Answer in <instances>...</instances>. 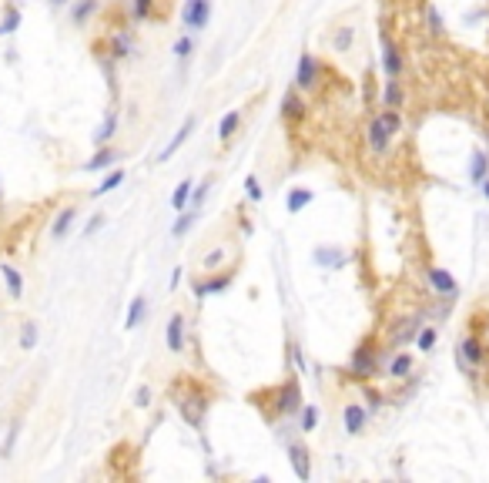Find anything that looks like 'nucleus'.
Returning a JSON list of instances; mask_svg holds the SVG:
<instances>
[{"instance_id":"12","label":"nucleus","mask_w":489,"mask_h":483,"mask_svg":"<svg viewBox=\"0 0 489 483\" xmlns=\"http://www.w3.org/2000/svg\"><path fill=\"white\" fill-rule=\"evenodd\" d=\"M365 141H369V152H372L376 158H386V155H389V148H392V135L386 131V124H382V117H379V115L369 121Z\"/></svg>"},{"instance_id":"18","label":"nucleus","mask_w":489,"mask_h":483,"mask_svg":"<svg viewBox=\"0 0 489 483\" xmlns=\"http://www.w3.org/2000/svg\"><path fill=\"white\" fill-rule=\"evenodd\" d=\"M329 44H332V51H335V54H349V51H352V44H356V24H339V27H332Z\"/></svg>"},{"instance_id":"29","label":"nucleus","mask_w":489,"mask_h":483,"mask_svg":"<svg viewBox=\"0 0 489 483\" xmlns=\"http://www.w3.org/2000/svg\"><path fill=\"white\" fill-rule=\"evenodd\" d=\"M225 259H228V245H225V242H218L215 249H208L205 255H201V272H215L222 262H225Z\"/></svg>"},{"instance_id":"13","label":"nucleus","mask_w":489,"mask_h":483,"mask_svg":"<svg viewBox=\"0 0 489 483\" xmlns=\"http://www.w3.org/2000/svg\"><path fill=\"white\" fill-rule=\"evenodd\" d=\"M194 128H198V117H194V115H188V117H185V121H181V128L174 131V138H171L168 145H165V152L158 155V161L165 165V161H171V158L178 155V152H181V148L188 145V138L194 135Z\"/></svg>"},{"instance_id":"6","label":"nucleus","mask_w":489,"mask_h":483,"mask_svg":"<svg viewBox=\"0 0 489 483\" xmlns=\"http://www.w3.org/2000/svg\"><path fill=\"white\" fill-rule=\"evenodd\" d=\"M319 74H322L319 58L305 51V54L299 58V67H295V88L305 91V95H308V91H315V88H319Z\"/></svg>"},{"instance_id":"30","label":"nucleus","mask_w":489,"mask_h":483,"mask_svg":"<svg viewBox=\"0 0 489 483\" xmlns=\"http://www.w3.org/2000/svg\"><path fill=\"white\" fill-rule=\"evenodd\" d=\"M191 188H194V181H191V178H185V181H178V188L171 192V208H174V212H185V208H188Z\"/></svg>"},{"instance_id":"32","label":"nucleus","mask_w":489,"mask_h":483,"mask_svg":"<svg viewBox=\"0 0 489 483\" xmlns=\"http://www.w3.org/2000/svg\"><path fill=\"white\" fill-rule=\"evenodd\" d=\"M94 14H97V0H77L74 10H71V20H74L77 27H84Z\"/></svg>"},{"instance_id":"35","label":"nucleus","mask_w":489,"mask_h":483,"mask_svg":"<svg viewBox=\"0 0 489 483\" xmlns=\"http://www.w3.org/2000/svg\"><path fill=\"white\" fill-rule=\"evenodd\" d=\"M131 51H134L131 34H114V38H111V58H114V60L131 58Z\"/></svg>"},{"instance_id":"25","label":"nucleus","mask_w":489,"mask_h":483,"mask_svg":"<svg viewBox=\"0 0 489 483\" xmlns=\"http://www.w3.org/2000/svg\"><path fill=\"white\" fill-rule=\"evenodd\" d=\"M144 316H148V299H144V295H134L131 306H128V319H124V326L138 329L141 322H144Z\"/></svg>"},{"instance_id":"36","label":"nucleus","mask_w":489,"mask_h":483,"mask_svg":"<svg viewBox=\"0 0 489 483\" xmlns=\"http://www.w3.org/2000/svg\"><path fill=\"white\" fill-rule=\"evenodd\" d=\"M114 135H117V111H108L104 124L97 128V135H94V145L101 148V145H108V141H111Z\"/></svg>"},{"instance_id":"8","label":"nucleus","mask_w":489,"mask_h":483,"mask_svg":"<svg viewBox=\"0 0 489 483\" xmlns=\"http://www.w3.org/2000/svg\"><path fill=\"white\" fill-rule=\"evenodd\" d=\"M275 406H279L282 416H292V413H299L301 409V386H299L295 376H288L282 386H279V393H275Z\"/></svg>"},{"instance_id":"41","label":"nucleus","mask_w":489,"mask_h":483,"mask_svg":"<svg viewBox=\"0 0 489 483\" xmlns=\"http://www.w3.org/2000/svg\"><path fill=\"white\" fill-rule=\"evenodd\" d=\"M426 27H429V34H433V38H442L446 24H442V14H439L436 7H429V10H426Z\"/></svg>"},{"instance_id":"21","label":"nucleus","mask_w":489,"mask_h":483,"mask_svg":"<svg viewBox=\"0 0 489 483\" xmlns=\"http://www.w3.org/2000/svg\"><path fill=\"white\" fill-rule=\"evenodd\" d=\"M312 198H315L312 188H301V185H299V188H288V195H285V212L299 215L305 205H312Z\"/></svg>"},{"instance_id":"5","label":"nucleus","mask_w":489,"mask_h":483,"mask_svg":"<svg viewBox=\"0 0 489 483\" xmlns=\"http://www.w3.org/2000/svg\"><path fill=\"white\" fill-rule=\"evenodd\" d=\"M456 352H459V366L466 369L470 376L476 373V366H479V363L486 359V346H483V339H479L476 332L463 336V339H459V349H456Z\"/></svg>"},{"instance_id":"45","label":"nucleus","mask_w":489,"mask_h":483,"mask_svg":"<svg viewBox=\"0 0 489 483\" xmlns=\"http://www.w3.org/2000/svg\"><path fill=\"white\" fill-rule=\"evenodd\" d=\"M134 406H138V409H148V406H151V386H138V389H134Z\"/></svg>"},{"instance_id":"37","label":"nucleus","mask_w":489,"mask_h":483,"mask_svg":"<svg viewBox=\"0 0 489 483\" xmlns=\"http://www.w3.org/2000/svg\"><path fill=\"white\" fill-rule=\"evenodd\" d=\"M38 336H40L38 322H34V319H27V322L20 326V349H24V352H31V349L38 346Z\"/></svg>"},{"instance_id":"48","label":"nucleus","mask_w":489,"mask_h":483,"mask_svg":"<svg viewBox=\"0 0 489 483\" xmlns=\"http://www.w3.org/2000/svg\"><path fill=\"white\" fill-rule=\"evenodd\" d=\"M64 3H67V0H51V7H64Z\"/></svg>"},{"instance_id":"22","label":"nucleus","mask_w":489,"mask_h":483,"mask_svg":"<svg viewBox=\"0 0 489 483\" xmlns=\"http://www.w3.org/2000/svg\"><path fill=\"white\" fill-rule=\"evenodd\" d=\"M114 161H121V152H114V148H108V145H101L94 155H91V161L84 165V172H101V168H111Z\"/></svg>"},{"instance_id":"28","label":"nucleus","mask_w":489,"mask_h":483,"mask_svg":"<svg viewBox=\"0 0 489 483\" xmlns=\"http://www.w3.org/2000/svg\"><path fill=\"white\" fill-rule=\"evenodd\" d=\"M319 420H322L319 406H315V403H301V409H299V429H301V433L319 429Z\"/></svg>"},{"instance_id":"23","label":"nucleus","mask_w":489,"mask_h":483,"mask_svg":"<svg viewBox=\"0 0 489 483\" xmlns=\"http://www.w3.org/2000/svg\"><path fill=\"white\" fill-rule=\"evenodd\" d=\"M211 185H215V174H205V178L198 181V188H191L188 208H194V212H201V208H205L208 195H211Z\"/></svg>"},{"instance_id":"1","label":"nucleus","mask_w":489,"mask_h":483,"mask_svg":"<svg viewBox=\"0 0 489 483\" xmlns=\"http://www.w3.org/2000/svg\"><path fill=\"white\" fill-rule=\"evenodd\" d=\"M379 363H382V349H376V339L369 336V339H362L352 349V356H349V376L358 379V383H365V379H372L379 373Z\"/></svg>"},{"instance_id":"24","label":"nucleus","mask_w":489,"mask_h":483,"mask_svg":"<svg viewBox=\"0 0 489 483\" xmlns=\"http://www.w3.org/2000/svg\"><path fill=\"white\" fill-rule=\"evenodd\" d=\"M238 128H242V111L235 108V111H228V115L222 117V124H218V141H222V145L231 141V138L238 135Z\"/></svg>"},{"instance_id":"34","label":"nucleus","mask_w":489,"mask_h":483,"mask_svg":"<svg viewBox=\"0 0 489 483\" xmlns=\"http://www.w3.org/2000/svg\"><path fill=\"white\" fill-rule=\"evenodd\" d=\"M171 54L178 58V64H188L191 60V54H194V38H191L188 31L181 34V38L174 40V47H171Z\"/></svg>"},{"instance_id":"33","label":"nucleus","mask_w":489,"mask_h":483,"mask_svg":"<svg viewBox=\"0 0 489 483\" xmlns=\"http://www.w3.org/2000/svg\"><path fill=\"white\" fill-rule=\"evenodd\" d=\"M470 178L476 181V185H483V178H489V155H486V152H472Z\"/></svg>"},{"instance_id":"43","label":"nucleus","mask_w":489,"mask_h":483,"mask_svg":"<svg viewBox=\"0 0 489 483\" xmlns=\"http://www.w3.org/2000/svg\"><path fill=\"white\" fill-rule=\"evenodd\" d=\"M17 436H20V423H10V429H7V440H3V450H0V457H14Z\"/></svg>"},{"instance_id":"10","label":"nucleus","mask_w":489,"mask_h":483,"mask_svg":"<svg viewBox=\"0 0 489 483\" xmlns=\"http://www.w3.org/2000/svg\"><path fill=\"white\" fill-rule=\"evenodd\" d=\"M165 343H168L171 352H185V343H188V319H185V312H171L168 326H165Z\"/></svg>"},{"instance_id":"19","label":"nucleus","mask_w":489,"mask_h":483,"mask_svg":"<svg viewBox=\"0 0 489 483\" xmlns=\"http://www.w3.org/2000/svg\"><path fill=\"white\" fill-rule=\"evenodd\" d=\"M402 104H406V91H402L399 78H386V84H382V108H399L402 111Z\"/></svg>"},{"instance_id":"7","label":"nucleus","mask_w":489,"mask_h":483,"mask_svg":"<svg viewBox=\"0 0 489 483\" xmlns=\"http://www.w3.org/2000/svg\"><path fill=\"white\" fill-rule=\"evenodd\" d=\"M422 312H415V316H402V319H395L392 329H389V343L392 346H409L415 339V332L422 329Z\"/></svg>"},{"instance_id":"15","label":"nucleus","mask_w":489,"mask_h":483,"mask_svg":"<svg viewBox=\"0 0 489 483\" xmlns=\"http://www.w3.org/2000/svg\"><path fill=\"white\" fill-rule=\"evenodd\" d=\"M312 259H315L319 269H345L352 262V252L335 249V245H319V249L312 252Z\"/></svg>"},{"instance_id":"16","label":"nucleus","mask_w":489,"mask_h":483,"mask_svg":"<svg viewBox=\"0 0 489 483\" xmlns=\"http://www.w3.org/2000/svg\"><path fill=\"white\" fill-rule=\"evenodd\" d=\"M279 115H282L288 124H299V121H305V115H308V104H305V97H301L299 88H292V91L282 97V108H279Z\"/></svg>"},{"instance_id":"47","label":"nucleus","mask_w":489,"mask_h":483,"mask_svg":"<svg viewBox=\"0 0 489 483\" xmlns=\"http://www.w3.org/2000/svg\"><path fill=\"white\" fill-rule=\"evenodd\" d=\"M483 195L489 198V178H483Z\"/></svg>"},{"instance_id":"9","label":"nucleus","mask_w":489,"mask_h":483,"mask_svg":"<svg viewBox=\"0 0 489 483\" xmlns=\"http://www.w3.org/2000/svg\"><path fill=\"white\" fill-rule=\"evenodd\" d=\"M382 359H386V376L395 379V383H402V379H409L415 373V356L409 349H402V352H392V356H386L382 352Z\"/></svg>"},{"instance_id":"39","label":"nucleus","mask_w":489,"mask_h":483,"mask_svg":"<svg viewBox=\"0 0 489 483\" xmlns=\"http://www.w3.org/2000/svg\"><path fill=\"white\" fill-rule=\"evenodd\" d=\"M121 181H124V172H121V168H114V172L108 174V178H104V181H101V185H97L91 195H94V198H97V195H108V192H114Z\"/></svg>"},{"instance_id":"3","label":"nucleus","mask_w":489,"mask_h":483,"mask_svg":"<svg viewBox=\"0 0 489 483\" xmlns=\"http://www.w3.org/2000/svg\"><path fill=\"white\" fill-rule=\"evenodd\" d=\"M181 24L188 34H198L211 24V0H185L181 7Z\"/></svg>"},{"instance_id":"4","label":"nucleus","mask_w":489,"mask_h":483,"mask_svg":"<svg viewBox=\"0 0 489 483\" xmlns=\"http://www.w3.org/2000/svg\"><path fill=\"white\" fill-rule=\"evenodd\" d=\"M235 282V272H205V279H194L191 282V292H194V299H205V295H222Z\"/></svg>"},{"instance_id":"26","label":"nucleus","mask_w":489,"mask_h":483,"mask_svg":"<svg viewBox=\"0 0 489 483\" xmlns=\"http://www.w3.org/2000/svg\"><path fill=\"white\" fill-rule=\"evenodd\" d=\"M413 343H415V349H419V352H426V356H429V352L436 349V343H439V329H436V326H426V322H422V329L415 332Z\"/></svg>"},{"instance_id":"17","label":"nucleus","mask_w":489,"mask_h":483,"mask_svg":"<svg viewBox=\"0 0 489 483\" xmlns=\"http://www.w3.org/2000/svg\"><path fill=\"white\" fill-rule=\"evenodd\" d=\"M288 460H292V470H295L299 480H308V477H312V453H308V446L288 443Z\"/></svg>"},{"instance_id":"20","label":"nucleus","mask_w":489,"mask_h":483,"mask_svg":"<svg viewBox=\"0 0 489 483\" xmlns=\"http://www.w3.org/2000/svg\"><path fill=\"white\" fill-rule=\"evenodd\" d=\"M74 222H77V208H74V205H67L64 212H57L54 225H51V238H54V242L67 238V232H71V225H74Z\"/></svg>"},{"instance_id":"27","label":"nucleus","mask_w":489,"mask_h":483,"mask_svg":"<svg viewBox=\"0 0 489 483\" xmlns=\"http://www.w3.org/2000/svg\"><path fill=\"white\" fill-rule=\"evenodd\" d=\"M0 275H3V286L10 292V299H20L24 295V275L14 265H0Z\"/></svg>"},{"instance_id":"14","label":"nucleus","mask_w":489,"mask_h":483,"mask_svg":"<svg viewBox=\"0 0 489 483\" xmlns=\"http://www.w3.org/2000/svg\"><path fill=\"white\" fill-rule=\"evenodd\" d=\"M342 426L349 436H362L365 426H369V409L362 403H345L342 406Z\"/></svg>"},{"instance_id":"2","label":"nucleus","mask_w":489,"mask_h":483,"mask_svg":"<svg viewBox=\"0 0 489 483\" xmlns=\"http://www.w3.org/2000/svg\"><path fill=\"white\" fill-rule=\"evenodd\" d=\"M379 47H382V54H379V60H382V74H386V78H402L406 58H402L399 44H395V38L386 31V27L379 31Z\"/></svg>"},{"instance_id":"11","label":"nucleus","mask_w":489,"mask_h":483,"mask_svg":"<svg viewBox=\"0 0 489 483\" xmlns=\"http://www.w3.org/2000/svg\"><path fill=\"white\" fill-rule=\"evenodd\" d=\"M426 279H429V286H433L436 295H442V299H449V302L459 295V282H456V275H452L449 269L433 265V269H426Z\"/></svg>"},{"instance_id":"31","label":"nucleus","mask_w":489,"mask_h":483,"mask_svg":"<svg viewBox=\"0 0 489 483\" xmlns=\"http://www.w3.org/2000/svg\"><path fill=\"white\" fill-rule=\"evenodd\" d=\"M178 215H181V218H178V222L171 225V235H174V238H185V235L194 229V222H198V215H201V212H194V208H185V212H178Z\"/></svg>"},{"instance_id":"42","label":"nucleus","mask_w":489,"mask_h":483,"mask_svg":"<svg viewBox=\"0 0 489 483\" xmlns=\"http://www.w3.org/2000/svg\"><path fill=\"white\" fill-rule=\"evenodd\" d=\"M154 10V0H131V20H148Z\"/></svg>"},{"instance_id":"46","label":"nucleus","mask_w":489,"mask_h":483,"mask_svg":"<svg viewBox=\"0 0 489 483\" xmlns=\"http://www.w3.org/2000/svg\"><path fill=\"white\" fill-rule=\"evenodd\" d=\"M101 229H104V215H94V218L84 225V238H91V235L101 232Z\"/></svg>"},{"instance_id":"38","label":"nucleus","mask_w":489,"mask_h":483,"mask_svg":"<svg viewBox=\"0 0 489 483\" xmlns=\"http://www.w3.org/2000/svg\"><path fill=\"white\" fill-rule=\"evenodd\" d=\"M379 117H382V124H386V131L389 135H399V128H402V115H399V108H382L379 111Z\"/></svg>"},{"instance_id":"44","label":"nucleus","mask_w":489,"mask_h":483,"mask_svg":"<svg viewBox=\"0 0 489 483\" xmlns=\"http://www.w3.org/2000/svg\"><path fill=\"white\" fill-rule=\"evenodd\" d=\"M244 195L251 198V202H262V181H258V174H248L244 178Z\"/></svg>"},{"instance_id":"40","label":"nucleus","mask_w":489,"mask_h":483,"mask_svg":"<svg viewBox=\"0 0 489 483\" xmlns=\"http://www.w3.org/2000/svg\"><path fill=\"white\" fill-rule=\"evenodd\" d=\"M20 27V10L17 7H7L3 10V20H0V34H14Z\"/></svg>"}]
</instances>
